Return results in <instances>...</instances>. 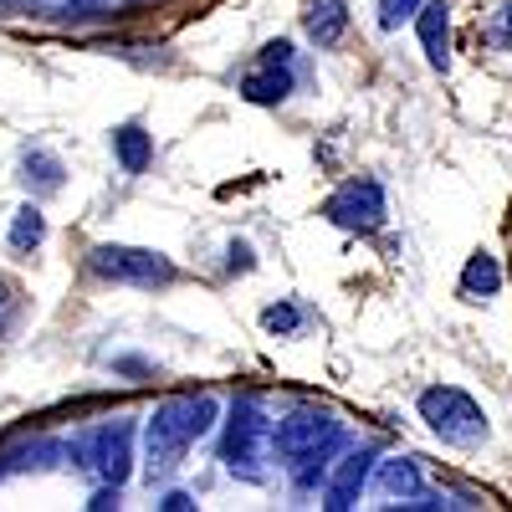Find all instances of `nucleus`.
<instances>
[{"label":"nucleus","mask_w":512,"mask_h":512,"mask_svg":"<svg viewBox=\"0 0 512 512\" xmlns=\"http://www.w3.org/2000/svg\"><path fill=\"white\" fill-rule=\"evenodd\" d=\"M374 487L384 497H400V502H420L425 487H420V466L410 456H390V461H379V472H374Z\"/></svg>","instance_id":"obj_12"},{"label":"nucleus","mask_w":512,"mask_h":512,"mask_svg":"<svg viewBox=\"0 0 512 512\" xmlns=\"http://www.w3.org/2000/svg\"><path fill=\"white\" fill-rule=\"evenodd\" d=\"M369 461H374V451H354V456L338 461V472H333V482H328V502H323V507H333V512L354 507L359 492L369 487Z\"/></svg>","instance_id":"obj_10"},{"label":"nucleus","mask_w":512,"mask_h":512,"mask_svg":"<svg viewBox=\"0 0 512 512\" xmlns=\"http://www.w3.org/2000/svg\"><path fill=\"white\" fill-rule=\"evenodd\" d=\"M113 159L123 164V175H144L154 164V134H144V123H118L113 128Z\"/></svg>","instance_id":"obj_11"},{"label":"nucleus","mask_w":512,"mask_h":512,"mask_svg":"<svg viewBox=\"0 0 512 512\" xmlns=\"http://www.w3.org/2000/svg\"><path fill=\"white\" fill-rule=\"evenodd\" d=\"M297 323H303V313H297L292 303H272V308L262 313V328H267V333H297Z\"/></svg>","instance_id":"obj_18"},{"label":"nucleus","mask_w":512,"mask_h":512,"mask_svg":"<svg viewBox=\"0 0 512 512\" xmlns=\"http://www.w3.org/2000/svg\"><path fill=\"white\" fill-rule=\"evenodd\" d=\"M272 441H277V456L287 461L292 482H297V487H313L318 472H323V461L338 451V441H344V431H338L333 410L297 405V410L277 425V431H272Z\"/></svg>","instance_id":"obj_1"},{"label":"nucleus","mask_w":512,"mask_h":512,"mask_svg":"<svg viewBox=\"0 0 512 512\" xmlns=\"http://www.w3.org/2000/svg\"><path fill=\"white\" fill-rule=\"evenodd\" d=\"M267 446H272V420L262 415L256 400H236L231 420H226V441H221V461L231 466L236 477L246 482H262L267 477Z\"/></svg>","instance_id":"obj_3"},{"label":"nucleus","mask_w":512,"mask_h":512,"mask_svg":"<svg viewBox=\"0 0 512 512\" xmlns=\"http://www.w3.org/2000/svg\"><path fill=\"white\" fill-rule=\"evenodd\" d=\"M88 267L108 282H123V287H169L175 282V262L164 251H144V246H118V241H103L88 251Z\"/></svg>","instance_id":"obj_6"},{"label":"nucleus","mask_w":512,"mask_h":512,"mask_svg":"<svg viewBox=\"0 0 512 512\" xmlns=\"http://www.w3.org/2000/svg\"><path fill=\"white\" fill-rule=\"evenodd\" d=\"M159 507H164V512H185V507H195V502H190L185 492H169V497H164Z\"/></svg>","instance_id":"obj_21"},{"label":"nucleus","mask_w":512,"mask_h":512,"mask_svg":"<svg viewBox=\"0 0 512 512\" xmlns=\"http://www.w3.org/2000/svg\"><path fill=\"white\" fill-rule=\"evenodd\" d=\"M67 456H77L82 472L98 477L103 487H123L128 482V461H134V425L108 420V425H98V431L77 436Z\"/></svg>","instance_id":"obj_5"},{"label":"nucleus","mask_w":512,"mask_h":512,"mask_svg":"<svg viewBox=\"0 0 512 512\" xmlns=\"http://www.w3.org/2000/svg\"><path fill=\"white\" fill-rule=\"evenodd\" d=\"M41 241H47V216H41L36 205H21L16 216H11V251H36Z\"/></svg>","instance_id":"obj_16"},{"label":"nucleus","mask_w":512,"mask_h":512,"mask_svg":"<svg viewBox=\"0 0 512 512\" xmlns=\"http://www.w3.org/2000/svg\"><path fill=\"white\" fill-rule=\"evenodd\" d=\"M216 425V400L210 395H175L164 400L154 415H149V431H144V446H149V472H169L180 466V456Z\"/></svg>","instance_id":"obj_2"},{"label":"nucleus","mask_w":512,"mask_h":512,"mask_svg":"<svg viewBox=\"0 0 512 512\" xmlns=\"http://www.w3.org/2000/svg\"><path fill=\"white\" fill-rule=\"evenodd\" d=\"M461 292H466V297H497V292H502V267H497V256L477 251L472 262L461 267Z\"/></svg>","instance_id":"obj_15"},{"label":"nucleus","mask_w":512,"mask_h":512,"mask_svg":"<svg viewBox=\"0 0 512 512\" xmlns=\"http://www.w3.org/2000/svg\"><path fill=\"white\" fill-rule=\"evenodd\" d=\"M292 93V47L272 41V47L256 57V67L241 77V98L246 103H282Z\"/></svg>","instance_id":"obj_8"},{"label":"nucleus","mask_w":512,"mask_h":512,"mask_svg":"<svg viewBox=\"0 0 512 512\" xmlns=\"http://www.w3.org/2000/svg\"><path fill=\"white\" fill-rule=\"evenodd\" d=\"M93 512H108V507H118V487H103V492H93V502H88Z\"/></svg>","instance_id":"obj_20"},{"label":"nucleus","mask_w":512,"mask_h":512,"mask_svg":"<svg viewBox=\"0 0 512 512\" xmlns=\"http://www.w3.org/2000/svg\"><path fill=\"white\" fill-rule=\"evenodd\" d=\"M502 47L512 52V6H507V16H502Z\"/></svg>","instance_id":"obj_22"},{"label":"nucleus","mask_w":512,"mask_h":512,"mask_svg":"<svg viewBox=\"0 0 512 512\" xmlns=\"http://www.w3.org/2000/svg\"><path fill=\"white\" fill-rule=\"evenodd\" d=\"M420 6H425V0H379V26L384 31H400L405 21H415Z\"/></svg>","instance_id":"obj_17"},{"label":"nucleus","mask_w":512,"mask_h":512,"mask_svg":"<svg viewBox=\"0 0 512 512\" xmlns=\"http://www.w3.org/2000/svg\"><path fill=\"white\" fill-rule=\"evenodd\" d=\"M420 420L431 425V431L451 446H477L487 441V415L472 395L451 390V384H431V390L420 395Z\"/></svg>","instance_id":"obj_4"},{"label":"nucleus","mask_w":512,"mask_h":512,"mask_svg":"<svg viewBox=\"0 0 512 512\" xmlns=\"http://www.w3.org/2000/svg\"><path fill=\"white\" fill-rule=\"evenodd\" d=\"M303 26H308V36L318 41V47H338V41H344V31H349L344 0H308Z\"/></svg>","instance_id":"obj_13"},{"label":"nucleus","mask_w":512,"mask_h":512,"mask_svg":"<svg viewBox=\"0 0 512 512\" xmlns=\"http://www.w3.org/2000/svg\"><path fill=\"white\" fill-rule=\"evenodd\" d=\"M231 272H251V246L246 241H231V262H226Z\"/></svg>","instance_id":"obj_19"},{"label":"nucleus","mask_w":512,"mask_h":512,"mask_svg":"<svg viewBox=\"0 0 512 512\" xmlns=\"http://www.w3.org/2000/svg\"><path fill=\"white\" fill-rule=\"evenodd\" d=\"M323 216L338 226V231H359V236H369V231H379L384 226V190L374 185V180H354V185H344L328 205H323Z\"/></svg>","instance_id":"obj_7"},{"label":"nucleus","mask_w":512,"mask_h":512,"mask_svg":"<svg viewBox=\"0 0 512 512\" xmlns=\"http://www.w3.org/2000/svg\"><path fill=\"white\" fill-rule=\"evenodd\" d=\"M420 21V47H425V62H431L436 72L451 67V6L446 0H425V6L415 11Z\"/></svg>","instance_id":"obj_9"},{"label":"nucleus","mask_w":512,"mask_h":512,"mask_svg":"<svg viewBox=\"0 0 512 512\" xmlns=\"http://www.w3.org/2000/svg\"><path fill=\"white\" fill-rule=\"evenodd\" d=\"M21 180H26V190H36V195H57V190H62V159L47 154V149H31V154L21 159Z\"/></svg>","instance_id":"obj_14"}]
</instances>
